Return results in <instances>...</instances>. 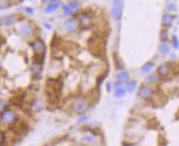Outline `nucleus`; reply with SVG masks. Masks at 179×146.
Segmentation results:
<instances>
[{"mask_svg": "<svg viewBox=\"0 0 179 146\" xmlns=\"http://www.w3.org/2000/svg\"><path fill=\"white\" fill-rule=\"evenodd\" d=\"M88 45L90 52L95 56L101 58L105 55V43L101 37L93 35L88 39Z\"/></svg>", "mask_w": 179, "mask_h": 146, "instance_id": "f257e3e1", "label": "nucleus"}, {"mask_svg": "<svg viewBox=\"0 0 179 146\" xmlns=\"http://www.w3.org/2000/svg\"><path fill=\"white\" fill-rule=\"evenodd\" d=\"M70 108L72 111L75 113L76 114L82 115L84 114L89 109V103L86 97L84 96H76L74 97L71 104Z\"/></svg>", "mask_w": 179, "mask_h": 146, "instance_id": "f03ea898", "label": "nucleus"}, {"mask_svg": "<svg viewBox=\"0 0 179 146\" xmlns=\"http://www.w3.org/2000/svg\"><path fill=\"white\" fill-rule=\"evenodd\" d=\"M17 121V116L14 110L5 109L0 113V122L4 125H13Z\"/></svg>", "mask_w": 179, "mask_h": 146, "instance_id": "7ed1b4c3", "label": "nucleus"}, {"mask_svg": "<svg viewBox=\"0 0 179 146\" xmlns=\"http://www.w3.org/2000/svg\"><path fill=\"white\" fill-rule=\"evenodd\" d=\"M77 19L83 29H89L93 22L92 16L88 11H83V12L80 13Z\"/></svg>", "mask_w": 179, "mask_h": 146, "instance_id": "20e7f679", "label": "nucleus"}, {"mask_svg": "<svg viewBox=\"0 0 179 146\" xmlns=\"http://www.w3.org/2000/svg\"><path fill=\"white\" fill-rule=\"evenodd\" d=\"M31 49L34 54H44L46 52V45L41 38H35L30 43Z\"/></svg>", "mask_w": 179, "mask_h": 146, "instance_id": "39448f33", "label": "nucleus"}, {"mask_svg": "<svg viewBox=\"0 0 179 146\" xmlns=\"http://www.w3.org/2000/svg\"><path fill=\"white\" fill-rule=\"evenodd\" d=\"M18 34L23 39L29 38L33 34V28L29 23H23L18 28Z\"/></svg>", "mask_w": 179, "mask_h": 146, "instance_id": "423d86ee", "label": "nucleus"}, {"mask_svg": "<svg viewBox=\"0 0 179 146\" xmlns=\"http://www.w3.org/2000/svg\"><path fill=\"white\" fill-rule=\"evenodd\" d=\"M137 94L142 99L147 100L153 96V91L150 87H147L146 86H142L138 89Z\"/></svg>", "mask_w": 179, "mask_h": 146, "instance_id": "0eeeda50", "label": "nucleus"}, {"mask_svg": "<svg viewBox=\"0 0 179 146\" xmlns=\"http://www.w3.org/2000/svg\"><path fill=\"white\" fill-rule=\"evenodd\" d=\"M64 27H65V30L68 33H73L78 28L77 20H75L74 18L69 19L64 23Z\"/></svg>", "mask_w": 179, "mask_h": 146, "instance_id": "6e6552de", "label": "nucleus"}, {"mask_svg": "<svg viewBox=\"0 0 179 146\" xmlns=\"http://www.w3.org/2000/svg\"><path fill=\"white\" fill-rule=\"evenodd\" d=\"M61 3H62L61 0H51V2L48 4V6L44 8L43 11L45 13H48V14L52 13L59 8V7L61 6Z\"/></svg>", "mask_w": 179, "mask_h": 146, "instance_id": "1a4fd4ad", "label": "nucleus"}, {"mask_svg": "<svg viewBox=\"0 0 179 146\" xmlns=\"http://www.w3.org/2000/svg\"><path fill=\"white\" fill-rule=\"evenodd\" d=\"M17 20V17L15 15H8L0 18V25L3 26H10L13 25Z\"/></svg>", "mask_w": 179, "mask_h": 146, "instance_id": "9d476101", "label": "nucleus"}, {"mask_svg": "<svg viewBox=\"0 0 179 146\" xmlns=\"http://www.w3.org/2000/svg\"><path fill=\"white\" fill-rule=\"evenodd\" d=\"M30 70L33 75H40L43 71V65L37 61H32Z\"/></svg>", "mask_w": 179, "mask_h": 146, "instance_id": "9b49d317", "label": "nucleus"}, {"mask_svg": "<svg viewBox=\"0 0 179 146\" xmlns=\"http://www.w3.org/2000/svg\"><path fill=\"white\" fill-rule=\"evenodd\" d=\"M171 66L172 65H169L168 63L162 64L157 69V73H159L160 75H162V76H167L169 73L170 69H171Z\"/></svg>", "mask_w": 179, "mask_h": 146, "instance_id": "f8f14e48", "label": "nucleus"}, {"mask_svg": "<svg viewBox=\"0 0 179 146\" xmlns=\"http://www.w3.org/2000/svg\"><path fill=\"white\" fill-rule=\"evenodd\" d=\"M122 13H123V9H119V8L113 7L112 10H111V16L115 20H119L121 19Z\"/></svg>", "mask_w": 179, "mask_h": 146, "instance_id": "ddd939ff", "label": "nucleus"}, {"mask_svg": "<svg viewBox=\"0 0 179 146\" xmlns=\"http://www.w3.org/2000/svg\"><path fill=\"white\" fill-rule=\"evenodd\" d=\"M173 17L170 16V15H164L162 17V21H161V24L163 26H165V27H168V26H170L171 24L173 23Z\"/></svg>", "mask_w": 179, "mask_h": 146, "instance_id": "4468645a", "label": "nucleus"}, {"mask_svg": "<svg viewBox=\"0 0 179 146\" xmlns=\"http://www.w3.org/2000/svg\"><path fill=\"white\" fill-rule=\"evenodd\" d=\"M129 78V75L128 72H126V71H121V72H119L116 74V79L119 82H124V81L128 80Z\"/></svg>", "mask_w": 179, "mask_h": 146, "instance_id": "2eb2a0df", "label": "nucleus"}, {"mask_svg": "<svg viewBox=\"0 0 179 146\" xmlns=\"http://www.w3.org/2000/svg\"><path fill=\"white\" fill-rule=\"evenodd\" d=\"M154 67V64L152 63V62H148V63H147L143 67H142V70L143 73H149L152 69Z\"/></svg>", "mask_w": 179, "mask_h": 146, "instance_id": "dca6fc26", "label": "nucleus"}, {"mask_svg": "<svg viewBox=\"0 0 179 146\" xmlns=\"http://www.w3.org/2000/svg\"><path fill=\"white\" fill-rule=\"evenodd\" d=\"M12 5L11 0H0V10L6 9Z\"/></svg>", "mask_w": 179, "mask_h": 146, "instance_id": "f3484780", "label": "nucleus"}, {"mask_svg": "<svg viewBox=\"0 0 179 146\" xmlns=\"http://www.w3.org/2000/svg\"><path fill=\"white\" fill-rule=\"evenodd\" d=\"M136 86H137L136 82L132 81V82H129V83H127V85H126V89H127V91H129V92H133V91H134V89L136 88Z\"/></svg>", "mask_w": 179, "mask_h": 146, "instance_id": "a211bd4d", "label": "nucleus"}, {"mask_svg": "<svg viewBox=\"0 0 179 146\" xmlns=\"http://www.w3.org/2000/svg\"><path fill=\"white\" fill-rule=\"evenodd\" d=\"M124 95H125V91H124L123 88H119L115 92V97L116 98L123 97Z\"/></svg>", "mask_w": 179, "mask_h": 146, "instance_id": "6ab92c4d", "label": "nucleus"}, {"mask_svg": "<svg viewBox=\"0 0 179 146\" xmlns=\"http://www.w3.org/2000/svg\"><path fill=\"white\" fill-rule=\"evenodd\" d=\"M62 9H63V12H64L65 16H69V15H70L73 12V10L70 7L68 4L67 5H64Z\"/></svg>", "mask_w": 179, "mask_h": 146, "instance_id": "aec40b11", "label": "nucleus"}, {"mask_svg": "<svg viewBox=\"0 0 179 146\" xmlns=\"http://www.w3.org/2000/svg\"><path fill=\"white\" fill-rule=\"evenodd\" d=\"M160 51L164 54H167L169 52V48L166 43H162L160 45Z\"/></svg>", "mask_w": 179, "mask_h": 146, "instance_id": "412c9836", "label": "nucleus"}, {"mask_svg": "<svg viewBox=\"0 0 179 146\" xmlns=\"http://www.w3.org/2000/svg\"><path fill=\"white\" fill-rule=\"evenodd\" d=\"M68 5L70 6V7L73 11H74V10H75V9H77V8H78V7H79V2L74 0V1L70 2Z\"/></svg>", "mask_w": 179, "mask_h": 146, "instance_id": "4be33fe9", "label": "nucleus"}, {"mask_svg": "<svg viewBox=\"0 0 179 146\" xmlns=\"http://www.w3.org/2000/svg\"><path fill=\"white\" fill-rule=\"evenodd\" d=\"M5 135L0 131V146H3L5 143Z\"/></svg>", "mask_w": 179, "mask_h": 146, "instance_id": "5701e85b", "label": "nucleus"}, {"mask_svg": "<svg viewBox=\"0 0 179 146\" xmlns=\"http://www.w3.org/2000/svg\"><path fill=\"white\" fill-rule=\"evenodd\" d=\"M173 46L175 48H179V42L178 38L176 36H173Z\"/></svg>", "mask_w": 179, "mask_h": 146, "instance_id": "b1692460", "label": "nucleus"}, {"mask_svg": "<svg viewBox=\"0 0 179 146\" xmlns=\"http://www.w3.org/2000/svg\"><path fill=\"white\" fill-rule=\"evenodd\" d=\"M155 79H156V76L154 74H150V75H149V77H147V82L152 83H154V81H155Z\"/></svg>", "mask_w": 179, "mask_h": 146, "instance_id": "393cba45", "label": "nucleus"}, {"mask_svg": "<svg viewBox=\"0 0 179 146\" xmlns=\"http://www.w3.org/2000/svg\"><path fill=\"white\" fill-rule=\"evenodd\" d=\"M84 140H85L87 142H88V143H91V142H93L94 139H93L92 136H90V135H85L84 137Z\"/></svg>", "mask_w": 179, "mask_h": 146, "instance_id": "a878e982", "label": "nucleus"}, {"mask_svg": "<svg viewBox=\"0 0 179 146\" xmlns=\"http://www.w3.org/2000/svg\"><path fill=\"white\" fill-rule=\"evenodd\" d=\"M3 109H4V102L3 100L0 99V113L3 110Z\"/></svg>", "mask_w": 179, "mask_h": 146, "instance_id": "bb28decb", "label": "nucleus"}, {"mask_svg": "<svg viewBox=\"0 0 179 146\" xmlns=\"http://www.w3.org/2000/svg\"><path fill=\"white\" fill-rule=\"evenodd\" d=\"M88 118H89L88 116H84V117H82L81 118H80V120H78V122H84V121L88 120Z\"/></svg>", "mask_w": 179, "mask_h": 146, "instance_id": "cd10ccee", "label": "nucleus"}, {"mask_svg": "<svg viewBox=\"0 0 179 146\" xmlns=\"http://www.w3.org/2000/svg\"><path fill=\"white\" fill-rule=\"evenodd\" d=\"M122 82H119V81H118L117 83H115V87L116 88V89H119V88H121V86H122V83H121Z\"/></svg>", "mask_w": 179, "mask_h": 146, "instance_id": "c85d7f7f", "label": "nucleus"}, {"mask_svg": "<svg viewBox=\"0 0 179 146\" xmlns=\"http://www.w3.org/2000/svg\"><path fill=\"white\" fill-rule=\"evenodd\" d=\"M25 12H28L29 14H33V13H34L33 9H32V8H30V7H26V8H25Z\"/></svg>", "mask_w": 179, "mask_h": 146, "instance_id": "c756f323", "label": "nucleus"}, {"mask_svg": "<svg viewBox=\"0 0 179 146\" xmlns=\"http://www.w3.org/2000/svg\"><path fill=\"white\" fill-rule=\"evenodd\" d=\"M106 88H107V91H111V83H110V82H108V83H106Z\"/></svg>", "mask_w": 179, "mask_h": 146, "instance_id": "7c9ffc66", "label": "nucleus"}, {"mask_svg": "<svg viewBox=\"0 0 179 146\" xmlns=\"http://www.w3.org/2000/svg\"><path fill=\"white\" fill-rule=\"evenodd\" d=\"M41 1L43 3H49L50 2H51V0H41Z\"/></svg>", "mask_w": 179, "mask_h": 146, "instance_id": "2f4dec72", "label": "nucleus"}, {"mask_svg": "<svg viewBox=\"0 0 179 146\" xmlns=\"http://www.w3.org/2000/svg\"><path fill=\"white\" fill-rule=\"evenodd\" d=\"M2 54V49H1V47H0V55Z\"/></svg>", "mask_w": 179, "mask_h": 146, "instance_id": "473e14b6", "label": "nucleus"}]
</instances>
